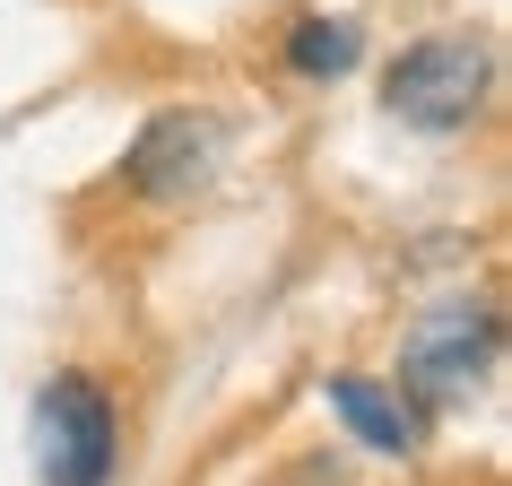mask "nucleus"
<instances>
[{"label":"nucleus","instance_id":"1","mask_svg":"<svg viewBox=\"0 0 512 486\" xmlns=\"http://www.w3.org/2000/svg\"><path fill=\"white\" fill-rule=\"evenodd\" d=\"M113 469H122L113 391L96 374H53L35 391V478L44 486H113Z\"/></svg>","mask_w":512,"mask_h":486},{"label":"nucleus","instance_id":"2","mask_svg":"<svg viewBox=\"0 0 512 486\" xmlns=\"http://www.w3.org/2000/svg\"><path fill=\"white\" fill-rule=\"evenodd\" d=\"M495 356H504L495 313H486V304H443V313H426V322L408 330L400 391H408V400H426V408H460V400H478V391H486Z\"/></svg>","mask_w":512,"mask_h":486},{"label":"nucleus","instance_id":"3","mask_svg":"<svg viewBox=\"0 0 512 486\" xmlns=\"http://www.w3.org/2000/svg\"><path fill=\"white\" fill-rule=\"evenodd\" d=\"M486 79H495V61H486L478 35H426V44H408L391 61L382 105L400 113L408 131H460L486 105Z\"/></svg>","mask_w":512,"mask_h":486},{"label":"nucleus","instance_id":"4","mask_svg":"<svg viewBox=\"0 0 512 486\" xmlns=\"http://www.w3.org/2000/svg\"><path fill=\"white\" fill-rule=\"evenodd\" d=\"M217 157H226L217 113L165 105V113H148V131L122 148V183H131L139 200H191L200 183H217Z\"/></svg>","mask_w":512,"mask_h":486},{"label":"nucleus","instance_id":"5","mask_svg":"<svg viewBox=\"0 0 512 486\" xmlns=\"http://www.w3.org/2000/svg\"><path fill=\"white\" fill-rule=\"evenodd\" d=\"M330 408L348 417V434L365 443V452L400 460L408 443H417V408H408L391 382H374V374H330Z\"/></svg>","mask_w":512,"mask_h":486},{"label":"nucleus","instance_id":"6","mask_svg":"<svg viewBox=\"0 0 512 486\" xmlns=\"http://www.w3.org/2000/svg\"><path fill=\"white\" fill-rule=\"evenodd\" d=\"M356 61H365L356 18H296V27H287V70H296V79H348Z\"/></svg>","mask_w":512,"mask_h":486}]
</instances>
